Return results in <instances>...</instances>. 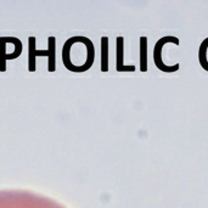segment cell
<instances>
[{"mask_svg": "<svg viewBox=\"0 0 208 208\" xmlns=\"http://www.w3.org/2000/svg\"><path fill=\"white\" fill-rule=\"evenodd\" d=\"M167 43H173L175 45H179L180 40L176 37H173V35H166V37L161 38L160 40H157V43L155 44V48H153V62H155V66L160 69V71L166 72V73H173V72L179 71L180 65L175 63L174 66H167L163 62V58H162V50L163 49L162 48Z\"/></svg>", "mask_w": 208, "mask_h": 208, "instance_id": "cell-1", "label": "cell"}, {"mask_svg": "<svg viewBox=\"0 0 208 208\" xmlns=\"http://www.w3.org/2000/svg\"><path fill=\"white\" fill-rule=\"evenodd\" d=\"M124 38L123 37H117L116 40V48H117V53H116V69L117 72H134L135 71V66L129 65L127 66L124 65Z\"/></svg>", "mask_w": 208, "mask_h": 208, "instance_id": "cell-2", "label": "cell"}, {"mask_svg": "<svg viewBox=\"0 0 208 208\" xmlns=\"http://www.w3.org/2000/svg\"><path fill=\"white\" fill-rule=\"evenodd\" d=\"M140 71H147V38H140Z\"/></svg>", "mask_w": 208, "mask_h": 208, "instance_id": "cell-3", "label": "cell"}, {"mask_svg": "<svg viewBox=\"0 0 208 208\" xmlns=\"http://www.w3.org/2000/svg\"><path fill=\"white\" fill-rule=\"evenodd\" d=\"M207 49H208V37L201 43L199 49V62L204 71L208 72V58H207Z\"/></svg>", "mask_w": 208, "mask_h": 208, "instance_id": "cell-4", "label": "cell"}, {"mask_svg": "<svg viewBox=\"0 0 208 208\" xmlns=\"http://www.w3.org/2000/svg\"><path fill=\"white\" fill-rule=\"evenodd\" d=\"M101 69L104 72L108 71V38L101 39Z\"/></svg>", "mask_w": 208, "mask_h": 208, "instance_id": "cell-5", "label": "cell"}]
</instances>
